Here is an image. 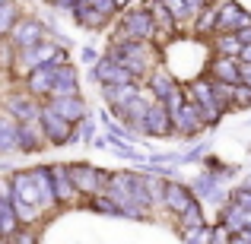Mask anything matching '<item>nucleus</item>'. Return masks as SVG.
<instances>
[{"instance_id":"obj_28","label":"nucleus","mask_w":251,"mask_h":244,"mask_svg":"<svg viewBox=\"0 0 251 244\" xmlns=\"http://www.w3.org/2000/svg\"><path fill=\"white\" fill-rule=\"evenodd\" d=\"M16 149V121L10 114L0 117V153H13Z\"/></svg>"},{"instance_id":"obj_25","label":"nucleus","mask_w":251,"mask_h":244,"mask_svg":"<svg viewBox=\"0 0 251 244\" xmlns=\"http://www.w3.org/2000/svg\"><path fill=\"white\" fill-rule=\"evenodd\" d=\"M201 225H207V216H203V203H201V200L191 203V206L175 219V228H178V232H188V228H201Z\"/></svg>"},{"instance_id":"obj_5","label":"nucleus","mask_w":251,"mask_h":244,"mask_svg":"<svg viewBox=\"0 0 251 244\" xmlns=\"http://www.w3.org/2000/svg\"><path fill=\"white\" fill-rule=\"evenodd\" d=\"M6 42H10L16 51H29V48H35V44L48 42V32H45V25L38 22V19L19 16L16 25L10 29V35H6Z\"/></svg>"},{"instance_id":"obj_43","label":"nucleus","mask_w":251,"mask_h":244,"mask_svg":"<svg viewBox=\"0 0 251 244\" xmlns=\"http://www.w3.org/2000/svg\"><path fill=\"white\" fill-rule=\"evenodd\" d=\"M229 244H248L245 238H239V235H232V241H229Z\"/></svg>"},{"instance_id":"obj_42","label":"nucleus","mask_w":251,"mask_h":244,"mask_svg":"<svg viewBox=\"0 0 251 244\" xmlns=\"http://www.w3.org/2000/svg\"><path fill=\"white\" fill-rule=\"evenodd\" d=\"M83 61H89V64H99V61H96V51H89V48H83Z\"/></svg>"},{"instance_id":"obj_35","label":"nucleus","mask_w":251,"mask_h":244,"mask_svg":"<svg viewBox=\"0 0 251 244\" xmlns=\"http://www.w3.org/2000/svg\"><path fill=\"white\" fill-rule=\"evenodd\" d=\"M10 244H38V235H35V228H29V225H23L16 235H10L6 238Z\"/></svg>"},{"instance_id":"obj_36","label":"nucleus","mask_w":251,"mask_h":244,"mask_svg":"<svg viewBox=\"0 0 251 244\" xmlns=\"http://www.w3.org/2000/svg\"><path fill=\"white\" fill-rule=\"evenodd\" d=\"M13 61H16V48H13L10 42H0V67L3 70H13Z\"/></svg>"},{"instance_id":"obj_4","label":"nucleus","mask_w":251,"mask_h":244,"mask_svg":"<svg viewBox=\"0 0 251 244\" xmlns=\"http://www.w3.org/2000/svg\"><path fill=\"white\" fill-rule=\"evenodd\" d=\"M67 175H70V181H74L76 194H80L83 200H92V197L105 194V190H108V181H111V171H102V168L86 165V162L67 165Z\"/></svg>"},{"instance_id":"obj_30","label":"nucleus","mask_w":251,"mask_h":244,"mask_svg":"<svg viewBox=\"0 0 251 244\" xmlns=\"http://www.w3.org/2000/svg\"><path fill=\"white\" fill-rule=\"evenodd\" d=\"M162 3H166L169 16L175 19L178 32H181V29H191V16H188V6H184V0H162Z\"/></svg>"},{"instance_id":"obj_20","label":"nucleus","mask_w":251,"mask_h":244,"mask_svg":"<svg viewBox=\"0 0 251 244\" xmlns=\"http://www.w3.org/2000/svg\"><path fill=\"white\" fill-rule=\"evenodd\" d=\"M216 19H220V0H213L210 6H203L201 13L194 16V22H191V32L194 35H201V38H213L216 35Z\"/></svg>"},{"instance_id":"obj_22","label":"nucleus","mask_w":251,"mask_h":244,"mask_svg":"<svg viewBox=\"0 0 251 244\" xmlns=\"http://www.w3.org/2000/svg\"><path fill=\"white\" fill-rule=\"evenodd\" d=\"M245 219H248V213L229 200V203H223V206H220V219H216V222L226 225L232 235H239V232H245Z\"/></svg>"},{"instance_id":"obj_44","label":"nucleus","mask_w":251,"mask_h":244,"mask_svg":"<svg viewBox=\"0 0 251 244\" xmlns=\"http://www.w3.org/2000/svg\"><path fill=\"white\" fill-rule=\"evenodd\" d=\"M115 6H118V10H121V6H127V0H115Z\"/></svg>"},{"instance_id":"obj_26","label":"nucleus","mask_w":251,"mask_h":244,"mask_svg":"<svg viewBox=\"0 0 251 244\" xmlns=\"http://www.w3.org/2000/svg\"><path fill=\"white\" fill-rule=\"evenodd\" d=\"M10 206H13V213H16L19 225H35V222H42V216H45L38 206H32V203H23V200H16V197L10 200Z\"/></svg>"},{"instance_id":"obj_34","label":"nucleus","mask_w":251,"mask_h":244,"mask_svg":"<svg viewBox=\"0 0 251 244\" xmlns=\"http://www.w3.org/2000/svg\"><path fill=\"white\" fill-rule=\"evenodd\" d=\"M229 200H232L235 206H242L245 213H251V190H245V187H232V190H229Z\"/></svg>"},{"instance_id":"obj_2","label":"nucleus","mask_w":251,"mask_h":244,"mask_svg":"<svg viewBox=\"0 0 251 244\" xmlns=\"http://www.w3.org/2000/svg\"><path fill=\"white\" fill-rule=\"evenodd\" d=\"M184 98L197 105V111H201V117H203V124H207V130L216 127V124L223 121V114H226V111L220 108V102H216L213 86H210L207 76H197V80H191L188 86H184Z\"/></svg>"},{"instance_id":"obj_33","label":"nucleus","mask_w":251,"mask_h":244,"mask_svg":"<svg viewBox=\"0 0 251 244\" xmlns=\"http://www.w3.org/2000/svg\"><path fill=\"white\" fill-rule=\"evenodd\" d=\"M248 108H251V89L235 86L232 89V111H248Z\"/></svg>"},{"instance_id":"obj_23","label":"nucleus","mask_w":251,"mask_h":244,"mask_svg":"<svg viewBox=\"0 0 251 244\" xmlns=\"http://www.w3.org/2000/svg\"><path fill=\"white\" fill-rule=\"evenodd\" d=\"M137 89H140V83H130V86H102V98L108 102L111 111H118L121 105H127L130 98L137 95Z\"/></svg>"},{"instance_id":"obj_6","label":"nucleus","mask_w":251,"mask_h":244,"mask_svg":"<svg viewBox=\"0 0 251 244\" xmlns=\"http://www.w3.org/2000/svg\"><path fill=\"white\" fill-rule=\"evenodd\" d=\"M203 130H207V124H203L197 105L184 98V105L175 111V114H172V136H181V140H197Z\"/></svg>"},{"instance_id":"obj_24","label":"nucleus","mask_w":251,"mask_h":244,"mask_svg":"<svg viewBox=\"0 0 251 244\" xmlns=\"http://www.w3.org/2000/svg\"><path fill=\"white\" fill-rule=\"evenodd\" d=\"M74 10H76V22L86 25V29H105V22L111 19V16H105V13H99L92 3H86V0L74 3Z\"/></svg>"},{"instance_id":"obj_29","label":"nucleus","mask_w":251,"mask_h":244,"mask_svg":"<svg viewBox=\"0 0 251 244\" xmlns=\"http://www.w3.org/2000/svg\"><path fill=\"white\" fill-rule=\"evenodd\" d=\"M19 16H23V13H19V6L13 3V0H3V3H0V38L10 35V29L16 25Z\"/></svg>"},{"instance_id":"obj_12","label":"nucleus","mask_w":251,"mask_h":244,"mask_svg":"<svg viewBox=\"0 0 251 244\" xmlns=\"http://www.w3.org/2000/svg\"><path fill=\"white\" fill-rule=\"evenodd\" d=\"M140 133L143 136H156V140H166V136H172V117H169V111H166V105H162V102H153L147 108Z\"/></svg>"},{"instance_id":"obj_46","label":"nucleus","mask_w":251,"mask_h":244,"mask_svg":"<svg viewBox=\"0 0 251 244\" xmlns=\"http://www.w3.org/2000/svg\"><path fill=\"white\" fill-rule=\"evenodd\" d=\"M0 3H3V0H0Z\"/></svg>"},{"instance_id":"obj_39","label":"nucleus","mask_w":251,"mask_h":244,"mask_svg":"<svg viewBox=\"0 0 251 244\" xmlns=\"http://www.w3.org/2000/svg\"><path fill=\"white\" fill-rule=\"evenodd\" d=\"M213 0H184V6H188V16H191V22H194V16L203 10V6H210Z\"/></svg>"},{"instance_id":"obj_17","label":"nucleus","mask_w":251,"mask_h":244,"mask_svg":"<svg viewBox=\"0 0 251 244\" xmlns=\"http://www.w3.org/2000/svg\"><path fill=\"white\" fill-rule=\"evenodd\" d=\"M48 108L54 111L57 117H64L67 124H80L86 117V102L80 95H67V98H51Z\"/></svg>"},{"instance_id":"obj_41","label":"nucleus","mask_w":251,"mask_h":244,"mask_svg":"<svg viewBox=\"0 0 251 244\" xmlns=\"http://www.w3.org/2000/svg\"><path fill=\"white\" fill-rule=\"evenodd\" d=\"M235 38H239L242 44H251V25H245L242 32H235Z\"/></svg>"},{"instance_id":"obj_21","label":"nucleus","mask_w":251,"mask_h":244,"mask_svg":"<svg viewBox=\"0 0 251 244\" xmlns=\"http://www.w3.org/2000/svg\"><path fill=\"white\" fill-rule=\"evenodd\" d=\"M29 175H32V181H35L42 213H45V209H51V206H57V203H54V190H51V171L48 168H32Z\"/></svg>"},{"instance_id":"obj_38","label":"nucleus","mask_w":251,"mask_h":244,"mask_svg":"<svg viewBox=\"0 0 251 244\" xmlns=\"http://www.w3.org/2000/svg\"><path fill=\"white\" fill-rule=\"evenodd\" d=\"M89 136H92V121L86 114L80 124H74V140H89Z\"/></svg>"},{"instance_id":"obj_31","label":"nucleus","mask_w":251,"mask_h":244,"mask_svg":"<svg viewBox=\"0 0 251 244\" xmlns=\"http://www.w3.org/2000/svg\"><path fill=\"white\" fill-rule=\"evenodd\" d=\"M89 206L96 209V213H102V216H121V206H118V203L111 200L108 194H99V197H92V200H89Z\"/></svg>"},{"instance_id":"obj_10","label":"nucleus","mask_w":251,"mask_h":244,"mask_svg":"<svg viewBox=\"0 0 251 244\" xmlns=\"http://www.w3.org/2000/svg\"><path fill=\"white\" fill-rule=\"evenodd\" d=\"M3 108L16 124H32V121H38V114H42V105H38L29 92H13V95H6Z\"/></svg>"},{"instance_id":"obj_15","label":"nucleus","mask_w":251,"mask_h":244,"mask_svg":"<svg viewBox=\"0 0 251 244\" xmlns=\"http://www.w3.org/2000/svg\"><path fill=\"white\" fill-rule=\"evenodd\" d=\"M207 76L216 83H229V86H239V57H210L207 64Z\"/></svg>"},{"instance_id":"obj_1","label":"nucleus","mask_w":251,"mask_h":244,"mask_svg":"<svg viewBox=\"0 0 251 244\" xmlns=\"http://www.w3.org/2000/svg\"><path fill=\"white\" fill-rule=\"evenodd\" d=\"M105 57L121 64L137 83H147V76L162 64V51L153 42H111Z\"/></svg>"},{"instance_id":"obj_18","label":"nucleus","mask_w":251,"mask_h":244,"mask_svg":"<svg viewBox=\"0 0 251 244\" xmlns=\"http://www.w3.org/2000/svg\"><path fill=\"white\" fill-rule=\"evenodd\" d=\"M96 80L102 83V86H130V83H137L134 76L121 67V64L108 61V57H102V61L96 64Z\"/></svg>"},{"instance_id":"obj_11","label":"nucleus","mask_w":251,"mask_h":244,"mask_svg":"<svg viewBox=\"0 0 251 244\" xmlns=\"http://www.w3.org/2000/svg\"><path fill=\"white\" fill-rule=\"evenodd\" d=\"M51 171V190H54V203L61 206H74V203H83V197L76 194L74 181L67 175V165H48Z\"/></svg>"},{"instance_id":"obj_7","label":"nucleus","mask_w":251,"mask_h":244,"mask_svg":"<svg viewBox=\"0 0 251 244\" xmlns=\"http://www.w3.org/2000/svg\"><path fill=\"white\" fill-rule=\"evenodd\" d=\"M245 25H251V13L239 0H220V19H216V35H235Z\"/></svg>"},{"instance_id":"obj_16","label":"nucleus","mask_w":251,"mask_h":244,"mask_svg":"<svg viewBox=\"0 0 251 244\" xmlns=\"http://www.w3.org/2000/svg\"><path fill=\"white\" fill-rule=\"evenodd\" d=\"M45 146H48V140H45L38 121L16 124V149H23V153H38V149H45Z\"/></svg>"},{"instance_id":"obj_8","label":"nucleus","mask_w":251,"mask_h":244,"mask_svg":"<svg viewBox=\"0 0 251 244\" xmlns=\"http://www.w3.org/2000/svg\"><path fill=\"white\" fill-rule=\"evenodd\" d=\"M191 203H197V197L191 194V184L169 177L166 187H162V209H166V213H172V216L178 219V216H181L184 209L191 206Z\"/></svg>"},{"instance_id":"obj_14","label":"nucleus","mask_w":251,"mask_h":244,"mask_svg":"<svg viewBox=\"0 0 251 244\" xmlns=\"http://www.w3.org/2000/svg\"><path fill=\"white\" fill-rule=\"evenodd\" d=\"M67 95H80V80H76V70L74 64H61L54 67V86H51V98H67Z\"/></svg>"},{"instance_id":"obj_3","label":"nucleus","mask_w":251,"mask_h":244,"mask_svg":"<svg viewBox=\"0 0 251 244\" xmlns=\"http://www.w3.org/2000/svg\"><path fill=\"white\" fill-rule=\"evenodd\" d=\"M153 38H156V25L150 19L147 6H137V10L121 13V22H118L111 42H153Z\"/></svg>"},{"instance_id":"obj_13","label":"nucleus","mask_w":251,"mask_h":244,"mask_svg":"<svg viewBox=\"0 0 251 244\" xmlns=\"http://www.w3.org/2000/svg\"><path fill=\"white\" fill-rule=\"evenodd\" d=\"M143 86H147V89L153 92V98H156V102H166V98H169V95H172V92H175L181 83L175 80V73H172L166 64H159V67H156L153 73L147 76V83H143Z\"/></svg>"},{"instance_id":"obj_37","label":"nucleus","mask_w":251,"mask_h":244,"mask_svg":"<svg viewBox=\"0 0 251 244\" xmlns=\"http://www.w3.org/2000/svg\"><path fill=\"white\" fill-rule=\"evenodd\" d=\"M229 241H232V232L226 225H220V222L210 225V244H229Z\"/></svg>"},{"instance_id":"obj_40","label":"nucleus","mask_w":251,"mask_h":244,"mask_svg":"<svg viewBox=\"0 0 251 244\" xmlns=\"http://www.w3.org/2000/svg\"><path fill=\"white\" fill-rule=\"evenodd\" d=\"M239 86L251 89V64H239Z\"/></svg>"},{"instance_id":"obj_9","label":"nucleus","mask_w":251,"mask_h":244,"mask_svg":"<svg viewBox=\"0 0 251 244\" xmlns=\"http://www.w3.org/2000/svg\"><path fill=\"white\" fill-rule=\"evenodd\" d=\"M38 124H42V133L51 146H64V143L74 140V124H67L64 117H57L48 105H42V114H38Z\"/></svg>"},{"instance_id":"obj_27","label":"nucleus","mask_w":251,"mask_h":244,"mask_svg":"<svg viewBox=\"0 0 251 244\" xmlns=\"http://www.w3.org/2000/svg\"><path fill=\"white\" fill-rule=\"evenodd\" d=\"M213 54L216 57H239L242 42L235 35H213Z\"/></svg>"},{"instance_id":"obj_32","label":"nucleus","mask_w":251,"mask_h":244,"mask_svg":"<svg viewBox=\"0 0 251 244\" xmlns=\"http://www.w3.org/2000/svg\"><path fill=\"white\" fill-rule=\"evenodd\" d=\"M181 241H184V244H210V225H201V228H188V232H181Z\"/></svg>"},{"instance_id":"obj_45","label":"nucleus","mask_w":251,"mask_h":244,"mask_svg":"<svg viewBox=\"0 0 251 244\" xmlns=\"http://www.w3.org/2000/svg\"><path fill=\"white\" fill-rule=\"evenodd\" d=\"M0 244H10V241H6V238H0Z\"/></svg>"},{"instance_id":"obj_19","label":"nucleus","mask_w":251,"mask_h":244,"mask_svg":"<svg viewBox=\"0 0 251 244\" xmlns=\"http://www.w3.org/2000/svg\"><path fill=\"white\" fill-rule=\"evenodd\" d=\"M51 86H54V67H38L25 76V92L32 98H48Z\"/></svg>"}]
</instances>
